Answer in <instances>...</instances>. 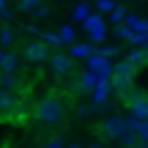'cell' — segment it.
I'll list each match as a JSON object with an SVG mask.
<instances>
[{"instance_id":"4dcf8cb0","label":"cell","mask_w":148,"mask_h":148,"mask_svg":"<svg viewBox=\"0 0 148 148\" xmlns=\"http://www.w3.org/2000/svg\"><path fill=\"white\" fill-rule=\"evenodd\" d=\"M93 148H99V145H93Z\"/></svg>"},{"instance_id":"9c48e42d","label":"cell","mask_w":148,"mask_h":148,"mask_svg":"<svg viewBox=\"0 0 148 148\" xmlns=\"http://www.w3.org/2000/svg\"><path fill=\"white\" fill-rule=\"evenodd\" d=\"M85 30L90 33V38H93V41H104V38H107L99 16H88V19H85Z\"/></svg>"},{"instance_id":"9a60e30c","label":"cell","mask_w":148,"mask_h":148,"mask_svg":"<svg viewBox=\"0 0 148 148\" xmlns=\"http://www.w3.org/2000/svg\"><path fill=\"white\" fill-rule=\"evenodd\" d=\"M71 55H74V58H85V55H93V47H90V44H77V47L71 49Z\"/></svg>"},{"instance_id":"7402d4cb","label":"cell","mask_w":148,"mask_h":148,"mask_svg":"<svg viewBox=\"0 0 148 148\" xmlns=\"http://www.w3.org/2000/svg\"><path fill=\"white\" fill-rule=\"evenodd\" d=\"M44 38H47V44H55V47H60V44H63L60 33H44Z\"/></svg>"},{"instance_id":"d4e9b609","label":"cell","mask_w":148,"mask_h":148,"mask_svg":"<svg viewBox=\"0 0 148 148\" xmlns=\"http://www.w3.org/2000/svg\"><path fill=\"white\" fill-rule=\"evenodd\" d=\"M99 55H104V58H112V55H118V47H101Z\"/></svg>"},{"instance_id":"5b68a950","label":"cell","mask_w":148,"mask_h":148,"mask_svg":"<svg viewBox=\"0 0 148 148\" xmlns=\"http://www.w3.org/2000/svg\"><path fill=\"white\" fill-rule=\"evenodd\" d=\"M49 66H52L55 74H69L74 69V60H71V55H66V52H55L52 58H49Z\"/></svg>"},{"instance_id":"603a6c76","label":"cell","mask_w":148,"mask_h":148,"mask_svg":"<svg viewBox=\"0 0 148 148\" xmlns=\"http://www.w3.org/2000/svg\"><path fill=\"white\" fill-rule=\"evenodd\" d=\"M112 8H115V5H112V0H99V11H101V14H110Z\"/></svg>"},{"instance_id":"6da1fadb","label":"cell","mask_w":148,"mask_h":148,"mask_svg":"<svg viewBox=\"0 0 148 148\" xmlns=\"http://www.w3.org/2000/svg\"><path fill=\"white\" fill-rule=\"evenodd\" d=\"M63 112H66L63 99H60L58 93H47L41 101H38V107H36V121L47 123V126H55V123L63 121Z\"/></svg>"},{"instance_id":"7a4b0ae2","label":"cell","mask_w":148,"mask_h":148,"mask_svg":"<svg viewBox=\"0 0 148 148\" xmlns=\"http://www.w3.org/2000/svg\"><path fill=\"white\" fill-rule=\"evenodd\" d=\"M126 104H129V112H132L134 118H140V121L148 118V96H143L140 90H132V93L126 96Z\"/></svg>"},{"instance_id":"cb8c5ba5","label":"cell","mask_w":148,"mask_h":148,"mask_svg":"<svg viewBox=\"0 0 148 148\" xmlns=\"http://www.w3.org/2000/svg\"><path fill=\"white\" fill-rule=\"evenodd\" d=\"M137 134H140V137H143L145 143H148V118H145V121H140V129H137Z\"/></svg>"},{"instance_id":"277c9868","label":"cell","mask_w":148,"mask_h":148,"mask_svg":"<svg viewBox=\"0 0 148 148\" xmlns=\"http://www.w3.org/2000/svg\"><path fill=\"white\" fill-rule=\"evenodd\" d=\"M16 110H19V96H16V90L0 85V115H14Z\"/></svg>"},{"instance_id":"484cf974","label":"cell","mask_w":148,"mask_h":148,"mask_svg":"<svg viewBox=\"0 0 148 148\" xmlns=\"http://www.w3.org/2000/svg\"><path fill=\"white\" fill-rule=\"evenodd\" d=\"M44 148H66V145H63V137H52Z\"/></svg>"},{"instance_id":"2e32d148","label":"cell","mask_w":148,"mask_h":148,"mask_svg":"<svg viewBox=\"0 0 148 148\" xmlns=\"http://www.w3.org/2000/svg\"><path fill=\"white\" fill-rule=\"evenodd\" d=\"M126 14H129V11L123 8V5H115V8L110 11V19H112V22L118 25V22H123V19H126Z\"/></svg>"},{"instance_id":"f1b7e54d","label":"cell","mask_w":148,"mask_h":148,"mask_svg":"<svg viewBox=\"0 0 148 148\" xmlns=\"http://www.w3.org/2000/svg\"><path fill=\"white\" fill-rule=\"evenodd\" d=\"M69 148H82V145H69Z\"/></svg>"},{"instance_id":"f546056e","label":"cell","mask_w":148,"mask_h":148,"mask_svg":"<svg viewBox=\"0 0 148 148\" xmlns=\"http://www.w3.org/2000/svg\"><path fill=\"white\" fill-rule=\"evenodd\" d=\"M145 60H148V47H145Z\"/></svg>"},{"instance_id":"8992f818","label":"cell","mask_w":148,"mask_h":148,"mask_svg":"<svg viewBox=\"0 0 148 148\" xmlns=\"http://www.w3.org/2000/svg\"><path fill=\"white\" fill-rule=\"evenodd\" d=\"M25 58L30 60V63H41V60H47L49 55H47V44L44 41H30L25 47Z\"/></svg>"},{"instance_id":"4316f807","label":"cell","mask_w":148,"mask_h":148,"mask_svg":"<svg viewBox=\"0 0 148 148\" xmlns=\"http://www.w3.org/2000/svg\"><path fill=\"white\" fill-rule=\"evenodd\" d=\"M137 148H148V143H145V140H143V145H137Z\"/></svg>"},{"instance_id":"52a82bcc","label":"cell","mask_w":148,"mask_h":148,"mask_svg":"<svg viewBox=\"0 0 148 148\" xmlns=\"http://www.w3.org/2000/svg\"><path fill=\"white\" fill-rule=\"evenodd\" d=\"M112 88L121 99H126L134 88V77H126V74H112Z\"/></svg>"},{"instance_id":"ffe728a7","label":"cell","mask_w":148,"mask_h":148,"mask_svg":"<svg viewBox=\"0 0 148 148\" xmlns=\"http://www.w3.org/2000/svg\"><path fill=\"white\" fill-rule=\"evenodd\" d=\"M132 30H134V27H129V25H118V27H115V36H118V38H123V41H126V38L132 36Z\"/></svg>"},{"instance_id":"7c38bea8","label":"cell","mask_w":148,"mask_h":148,"mask_svg":"<svg viewBox=\"0 0 148 148\" xmlns=\"http://www.w3.org/2000/svg\"><path fill=\"white\" fill-rule=\"evenodd\" d=\"M126 60L140 69L143 63H148V60H145V49H129V52H126Z\"/></svg>"},{"instance_id":"30bf717a","label":"cell","mask_w":148,"mask_h":148,"mask_svg":"<svg viewBox=\"0 0 148 148\" xmlns=\"http://www.w3.org/2000/svg\"><path fill=\"white\" fill-rule=\"evenodd\" d=\"M0 85L16 90V88H19V77H16V71H0Z\"/></svg>"},{"instance_id":"83f0119b","label":"cell","mask_w":148,"mask_h":148,"mask_svg":"<svg viewBox=\"0 0 148 148\" xmlns=\"http://www.w3.org/2000/svg\"><path fill=\"white\" fill-rule=\"evenodd\" d=\"M3 55H5V52H3V49H0V63H3Z\"/></svg>"},{"instance_id":"3957f363","label":"cell","mask_w":148,"mask_h":148,"mask_svg":"<svg viewBox=\"0 0 148 148\" xmlns=\"http://www.w3.org/2000/svg\"><path fill=\"white\" fill-rule=\"evenodd\" d=\"M101 132H104V137H110V140H121L123 134L129 132V129H126V118L110 115L104 123H101Z\"/></svg>"},{"instance_id":"8fae6325","label":"cell","mask_w":148,"mask_h":148,"mask_svg":"<svg viewBox=\"0 0 148 148\" xmlns=\"http://www.w3.org/2000/svg\"><path fill=\"white\" fill-rule=\"evenodd\" d=\"M112 74H126V77H134V74H137V66H134V63H129V60L123 58L121 63H115Z\"/></svg>"},{"instance_id":"d6986e66","label":"cell","mask_w":148,"mask_h":148,"mask_svg":"<svg viewBox=\"0 0 148 148\" xmlns=\"http://www.w3.org/2000/svg\"><path fill=\"white\" fill-rule=\"evenodd\" d=\"M36 5H41V0H19V11L22 14H30Z\"/></svg>"},{"instance_id":"ba28073f","label":"cell","mask_w":148,"mask_h":148,"mask_svg":"<svg viewBox=\"0 0 148 148\" xmlns=\"http://www.w3.org/2000/svg\"><path fill=\"white\" fill-rule=\"evenodd\" d=\"M96 85H99V74H96L93 69L85 71L82 77L77 79V90H82V93H90V90H96Z\"/></svg>"},{"instance_id":"5bb4252c","label":"cell","mask_w":148,"mask_h":148,"mask_svg":"<svg viewBox=\"0 0 148 148\" xmlns=\"http://www.w3.org/2000/svg\"><path fill=\"white\" fill-rule=\"evenodd\" d=\"M90 16V5L88 3H79L77 8H74V19H79V22H85Z\"/></svg>"},{"instance_id":"ac0fdd59","label":"cell","mask_w":148,"mask_h":148,"mask_svg":"<svg viewBox=\"0 0 148 148\" xmlns=\"http://www.w3.org/2000/svg\"><path fill=\"white\" fill-rule=\"evenodd\" d=\"M11 41H14V30H11V27H0V44L8 47Z\"/></svg>"},{"instance_id":"4fadbf2b","label":"cell","mask_w":148,"mask_h":148,"mask_svg":"<svg viewBox=\"0 0 148 148\" xmlns=\"http://www.w3.org/2000/svg\"><path fill=\"white\" fill-rule=\"evenodd\" d=\"M0 71H16V55L5 52L3 55V63H0Z\"/></svg>"},{"instance_id":"e0dca14e","label":"cell","mask_w":148,"mask_h":148,"mask_svg":"<svg viewBox=\"0 0 148 148\" xmlns=\"http://www.w3.org/2000/svg\"><path fill=\"white\" fill-rule=\"evenodd\" d=\"M74 36H77V30H74L71 25L60 27V38H63V44H71V41H74Z\"/></svg>"},{"instance_id":"44dd1931","label":"cell","mask_w":148,"mask_h":148,"mask_svg":"<svg viewBox=\"0 0 148 148\" xmlns=\"http://www.w3.org/2000/svg\"><path fill=\"white\" fill-rule=\"evenodd\" d=\"M30 14H33V16H36V19H44V16H49V8H47V5H44V3H41V5H36V8H33V11H30Z\"/></svg>"}]
</instances>
